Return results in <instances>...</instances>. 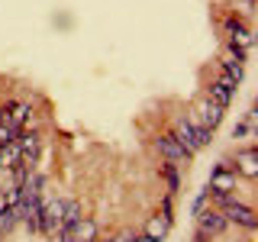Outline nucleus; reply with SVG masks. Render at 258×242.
<instances>
[{"mask_svg": "<svg viewBox=\"0 0 258 242\" xmlns=\"http://www.w3.org/2000/svg\"><path fill=\"white\" fill-rule=\"evenodd\" d=\"M133 242H152V239L149 236H139V239H133Z\"/></svg>", "mask_w": 258, "mask_h": 242, "instance_id": "obj_23", "label": "nucleus"}, {"mask_svg": "<svg viewBox=\"0 0 258 242\" xmlns=\"http://www.w3.org/2000/svg\"><path fill=\"white\" fill-rule=\"evenodd\" d=\"M16 152H20V165L23 168H32L36 165V155H39V136L36 133H26V136H16Z\"/></svg>", "mask_w": 258, "mask_h": 242, "instance_id": "obj_1", "label": "nucleus"}, {"mask_svg": "<svg viewBox=\"0 0 258 242\" xmlns=\"http://www.w3.org/2000/svg\"><path fill=\"white\" fill-rule=\"evenodd\" d=\"M171 136L184 145V152H187V155L194 158V152H197L200 145H197V129H194L190 119H177V126H174V133H171Z\"/></svg>", "mask_w": 258, "mask_h": 242, "instance_id": "obj_6", "label": "nucleus"}, {"mask_svg": "<svg viewBox=\"0 0 258 242\" xmlns=\"http://www.w3.org/2000/svg\"><path fill=\"white\" fill-rule=\"evenodd\" d=\"M223 75H229L239 84V81H242V62H236V58H229V55H226V58H223Z\"/></svg>", "mask_w": 258, "mask_h": 242, "instance_id": "obj_16", "label": "nucleus"}, {"mask_svg": "<svg viewBox=\"0 0 258 242\" xmlns=\"http://www.w3.org/2000/svg\"><path fill=\"white\" fill-rule=\"evenodd\" d=\"M168 229H171V220H168V216H152L149 226H145V236H149L152 242H161L168 236Z\"/></svg>", "mask_w": 258, "mask_h": 242, "instance_id": "obj_10", "label": "nucleus"}, {"mask_svg": "<svg viewBox=\"0 0 258 242\" xmlns=\"http://www.w3.org/2000/svg\"><path fill=\"white\" fill-rule=\"evenodd\" d=\"M236 165H239V171L245 174V177H255L258 174V152L255 149L239 152V155H236Z\"/></svg>", "mask_w": 258, "mask_h": 242, "instance_id": "obj_11", "label": "nucleus"}, {"mask_svg": "<svg viewBox=\"0 0 258 242\" xmlns=\"http://www.w3.org/2000/svg\"><path fill=\"white\" fill-rule=\"evenodd\" d=\"M236 188V174H229V165H216L210 174V194H229Z\"/></svg>", "mask_w": 258, "mask_h": 242, "instance_id": "obj_7", "label": "nucleus"}, {"mask_svg": "<svg viewBox=\"0 0 258 242\" xmlns=\"http://www.w3.org/2000/svg\"><path fill=\"white\" fill-rule=\"evenodd\" d=\"M210 100H213V103H220V107L226 110V107H229V100H232V91H226V87H220V84H213V87H210Z\"/></svg>", "mask_w": 258, "mask_h": 242, "instance_id": "obj_15", "label": "nucleus"}, {"mask_svg": "<svg viewBox=\"0 0 258 242\" xmlns=\"http://www.w3.org/2000/svg\"><path fill=\"white\" fill-rule=\"evenodd\" d=\"M165 177H168V188H171V194H174V191H177V184H181V181H177L174 165H165Z\"/></svg>", "mask_w": 258, "mask_h": 242, "instance_id": "obj_18", "label": "nucleus"}, {"mask_svg": "<svg viewBox=\"0 0 258 242\" xmlns=\"http://www.w3.org/2000/svg\"><path fill=\"white\" fill-rule=\"evenodd\" d=\"M220 213L226 216V223H239V226H245V229H255V213H252L245 204H239V200L226 204Z\"/></svg>", "mask_w": 258, "mask_h": 242, "instance_id": "obj_2", "label": "nucleus"}, {"mask_svg": "<svg viewBox=\"0 0 258 242\" xmlns=\"http://www.w3.org/2000/svg\"><path fill=\"white\" fill-rule=\"evenodd\" d=\"M226 216L220 213V210H204V213L197 216V229L204 232V236H220V232L226 229Z\"/></svg>", "mask_w": 258, "mask_h": 242, "instance_id": "obj_4", "label": "nucleus"}, {"mask_svg": "<svg viewBox=\"0 0 258 242\" xmlns=\"http://www.w3.org/2000/svg\"><path fill=\"white\" fill-rule=\"evenodd\" d=\"M194 242H210V236H204V232L197 229V236H194Z\"/></svg>", "mask_w": 258, "mask_h": 242, "instance_id": "obj_21", "label": "nucleus"}, {"mask_svg": "<svg viewBox=\"0 0 258 242\" xmlns=\"http://www.w3.org/2000/svg\"><path fill=\"white\" fill-rule=\"evenodd\" d=\"M26 116H29V107H26V103H13V107H10V116H7V123H10L13 129H20L23 123H26Z\"/></svg>", "mask_w": 258, "mask_h": 242, "instance_id": "obj_12", "label": "nucleus"}, {"mask_svg": "<svg viewBox=\"0 0 258 242\" xmlns=\"http://www.w3.org/2000/svg\"><path fill=\"white\" fill-rule=\"evenodd\" d=\"M68 229H71V239L75 242H97V223L94 220H84V216H81V220L75 226H68Z\"/></svg>", "mask_w": 258, "mask_h": 242, "instance_id": "obj_9", "label": "nucleus"}, {"mask_svg": "<svg viewBox=\"0 0 258 242\" xmlns=\"http://www.w3.org/2000/svg\"><path fill=\"white\" fill-rule=\"evenodd\" d=\"M245 133H248V123H239V126H236V133H232V136H245Z\"/></svg>", "mask_w": 258, "mask_h": 242, "instance_id": "obj_20", "label": "nucleus"}, {"mask_svg": "<svg viewBox=\"0 0 258 242\" xmlns=\"http://www.w3.org/2000/svg\"><path fill=\"white\" fill-rule=\"evenodd\" d=\"M81 220V210H78V204L75 200H64V210H61V226H75ZM58 226V229H61Z\"/></svg>", "mask_w": 258, "mask_h": 242, "instance_id": "obj_14", "label": "nucleus"}, {"mask_svg": "<svg viewBox=\"0 0 258 242\" xmlns=\"http://www.w3.org/2000/svg\"><path fill=\"white\" fill-rule=\"evenodd\" d=\"M16 220H20L16 207H4V210H0V236H4V232H10L13 226H16Z\"/></svg>", "mask_w": 258, "mask_h": 242, "instance_id": "obj_13", "label": "nucleus"}, {"mask_svg": "<svg viewBox=\"0 0 258 242\" xmlns=\"http://www.w3.org/2000/svg\"><path fill=\"white\" fill-rule=\"evenodd\" d=\"M16 136H20V129H13L10 123H4V126H0V149L13 145V142H16Z\"/></svg>", "mask_w": 258, "mask_h": 242, "instance_id": "obj_17", "label": "nucleus"}, {"mask_svg": "<svg viewBox=\"0 0 258 242\" xmlns=\"http://www.w3.org/2000/svg\"><path fill=\"white\" fill-rule=\"evenodd\" d=\"M155 145H158L161 155H165L168 165H177V161H187V158H190L187 152H184V145L177 142L174 136H158V142H155Z\"/></svg>", "mask_w": 258, "mask_h": 242, "instance_id": "obj_5", "label": "nucleus"}, {"mask_svg": "<svg viewBox=\"0 0 258 242\" xmlns=\"http://www.w3.org/2000/svg\"><path fill=\"white\" fill-rule=\"evenodd\" d=\"M61 210H64L61 200H55V204H42V210H39V229L52 236V232L61 226Z\"/></svg>", "mask_w": 258, "mask_h": 242, "instance_id": "obj_3", "label": "nucleus"}, {"mask_svg": "<svg viewBox=\"0 0 258 242\" xmlns=\"http://www.w3.org/2000/svg\"><path fill=\"white\" fill-rule=\"evenodd\" d=\"M207 200H210V191H204V194H200V197L197 200H194V213H204V210H207Z\"/></svg>", "mask_w": 258, "mask_h": 242, "instance_id": "obj_19", "label": "nucleus"}, {"mask_svg": "<svg viewBox=\"0 0 258 242\" xmlns=\"http://www.w3.org/2000/svg\"><path fill=\"white\" fill-rule=\"evenodd\" d=\"M194 119H197L200 126H207L210 133H213V129L223 123V107H220V103H213V100L207 97V100L200 103V116H194Z\"/></svg>", "mask_w": 258, "mask_h": 242, "instance_id": "obj_8", "label": "nucleus"}, {"mask_svg": "<svg viewBox=\"0 0 258 242\" xmlns=\"http://www.w3.org/2000/svg\"><path fill=\"white\" fill-rule=\"evenodd\" d=\"M4 123H7V113H4V110H0V126H4Z\"/></svg>", "mask_w": 258, "mask_h": 242, "instance_id": "obj_22", "label": "nucleus"}]
</instances>
